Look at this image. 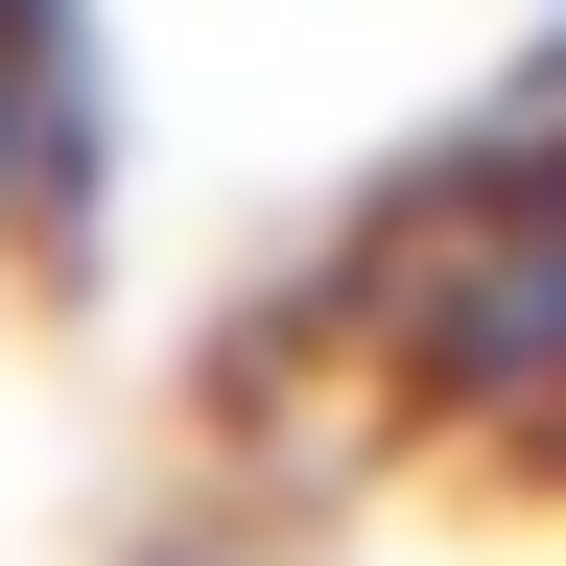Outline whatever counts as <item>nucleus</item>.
<instances>
[{
	"label": "nucleus",
	"mask_w": 566,
	"mask_h": 566,
	"mask_svg": "<svg viewBox=\"0 0 566 566\" xmlns=\"http://www.w3.org/2000/svg\"><path fill=\"white\" fill-rule=\"evenodd\" d=\"M118 212V71H95V0H0V260H95Z\"/></svg>",
	"instance_id": "f03ea898"
},
{
	"label": "nucleus",
	"mask_w": 566,
	"mask_h": 566,
	"mask_svg": "<svg viewBox=\"0 0 566 566\" xmlns=\"http://www.w3.org/2000/svg\"><path fill=\"white\" fill-rule=\"evenodd\" d=\"M331 354H354V401H378L401 449L566 495V166L424 142L401 212H378V260L331 283Z\"/></svg>",
	"instance_id": "f257e3e1"
},
{
	"label": "nucleus",
	"mask_w": 566,
	"mask_h": 566,
	"mask_svg": "<svg viewBox=\"0 0 566 566\" xmlns=\"http://www.w3.org/2000/svg\"><path fill=\"white\" fill-rule=\"evenodd\" d=\"M472 118H566V0H543V24H520V71H495V95Z\"/></svg>",
	"instance_id": "7ed1b4c3"
}]
</instances>
